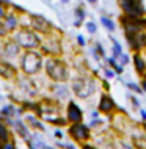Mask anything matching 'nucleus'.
I'll list each match as a JSON object with an SVG mask.
<instances>
[{
    "label": "nucleus",
    "instance_id": "obj_35",
    "mask_svg": "<svg viewBox=\"0 0 146 149\" xmlns=\"http://www.w3.org/2000/svg\"><path fill=\"white\" fill-rule=\"evenodd\" d=\"M82 149H99V148L93 146V144H90V143H82Z\"/></svg>",
    "mask_w": 146,
    "mask_h": 149
},
{
    "label": "nucleus",
    "instance_id": "obj_38",
    "mask_svg": "<svg viewBox=\"0 0 146 149\" xmlns=\"http://www.w3.org/2000/svg\"><path fill=\"white\" fill-rule=\"evenodd\" d=\"M2 17H5V8H3L2 2H0V19H2Z\"/></svg>",
    "mask_w": 146,
    "mask_h": 149
},
{
    "label": "nucleus",
    "instance_id": "obj_18",
    "mask_svg": "<svg viewBox=\"0 0 146 149\" xmlns=\"http://www.w3.org/2000/svg\"><path fill=\"white\" fill-rule=\"evenodd\" d=\"M132 144L135 149H146V134H132Z\"/></svg>",
    "mask_w": 146,
    "mask_h": 149
},
{
    "label": "nucleus",
    "instance_id": "obj_3",
    "mask_svg": "<svg viewBox=\"0 0 146 149\" xmlns=\"http://www.w3.org/2000/svg\"><path fill=\"white\" fill-rule=\"evenodd\" d=\"M14 41L19 44V47H24V49H27V50H33L36 47H39L41 38H39L33 30L21 29L14 35Z\"/></svg>",
    "mask_w": 146,
    "mask_h": 149
},
{
    "label": "nucleus",
    "instance_id": "obj_15",
    "mask_svg": "<svg viewBox=\"0 0 146 149\" xmlns=\"http://www.w3.org/2000/svg\"><path fill=\"white\" fill-rule=\"evenodd\" d=\"M116 108L115 102H113V99L110 97L108 94H102L101 96V100H99V111L104 115H110L113 110Z\"/></svg>",
    "mask_w": 146,
    "mask_h": 149
},
{
    "label": "nucleus",
    "instance_id": "obj_22",
    "mask_svg": "<svg viewBox=\"0 0 146 149\" xmlns=\"http://www.w3.org/2000/svg\"><path fill=\"white\" fill-rule=\"evenodd\" d=\"M19 85H21V88L24 91H27L28 94H36V90H35V86H33V83H31V80H21L19 82Z\"/></svg>",
    "mask_w": 146,
    "mask_h": 149
},
{
    "label": "nucleus",
    "instance_id": "obj_40",
    "mask_svg": "<svg viewBox=\"0 0 146 149\" xmlns=\"http://www.w3.org/2000/svg\"><path fill=\"white\" fill-rule=\"evenodd\" d=\"M131 100H132V104H133V107H140V104H138V100H137L133 96H131Z\"/></svg>",
    "mask_w": 146,
    "mask_h": 149
},
{
    "label": "nucleus",
    "instance_id": "obj_44",
    "mask_svg": "<svg viewBox=\"0 0 146 149\" xmlns=\"http://www.w3.org/2000/svg\"><path fill=\"white\" fill-rule=\"evenodd\" d=\"M55 136H57V138H61V136H63V134H61L60 130H55Z\"/></svg>",
    "mask_w": 146,
    "mask_h": 149
},
{
    "label": "nucleus",
    "instance_id": "obj_43",
    "mask_svg": "<svg viewBox=\"0 0 146 149\" xmlns=\"http://www.w3.org/2000/svg\"><path fill=\"white\" fill-rule=\"evenodd\" d=\"M141 90H143V91H146V77L143 79V82H141Z\"/></svg>",
    "mask_w": 146,
    "mask_h": 149
},
{
    "label": "nucleus",
    "instance_id": "obj_17",
    "mask_svg": "<svg viewBox=\"0 0 146 149\" xmlns=\"http://www.w3.org/2000/svg\"><path fill=\"white\" fill-rule=\"evenodd\" d=\"M24 123H25L28 127H31V129H36V130H43V129H44L43 123L38 119V116H35V115H31V113L25 115V121H24Z\"/></svg>",
    "mask_w": 146,
    "mask_h": 149
},
{
    "label": "nucleus",
    "instance_id": "obj_14",
    "mask_svg": "<svg viewBox=\"0 0 146 149\" xmlns=\"http://www.w3.org/2000/svg\"><path fill=\"white\" fill-rule=\"evenodd\" d=\"M0 77H3L6 80H13L17 77V69L11 63L0 60Z\"/></svg>",
    "mask_w": 146,
    "mask_h": 149
},
{
    "label": "nucleus",
    "instance_id": "obj_25",
    "mask_svg": "<svg viewBox=\"0 0 146 149\" xmlns=\"http://www.w3.org/2000/svg\"><path fill=\"white\" fill-rule=\"evenodd\" d=\"M101 22H102V25H104L108 31H113V30H115V22H113L112 19H108V17H105V16H102V17H101Z\"/></svg>",
    "mask_w": 146,
    "mask_h": 149
},
{
    "label": "nucleus",
    "instance_id": "obj_30",
    "mask_svg": "<svg viewBox=\"0 0 146 149\" xmlns=\"http://www.w3.org/2000/svg\"><path fill=\"white\" fill-rule=\"evenodd\" d=\"M87 30L90 31V33H96V30H97V27H96V24L94 22H87Z\"/></svg>",
    "mask_w": 146,
    "mask_h": 149
},
{
    "label": "nucleus",
    "instance_id": "obj_19",
    "mask_svg": "<svg viewBox=\"0 0 146 149\" xmlns=\"http://www.w3.org/2000/svg\"><path fill=\"white\" fill-rule=\"evenodd\" d=\"M17 115H21V110H17L14 105H5L0 111V118H16Z\"/></svg>",
    "mask_w": 146,
    "mask_h": 149
},
{
    "label": "nucleus",
    "instance_id": "obj_39",
    "mask_svg": "<svg viewBox=\"0 0 146 149\" xmlns=\"http://www.w3.org/2000/svg\"><path fill=\"white\" fill-rule=\"evenodd\" d=\"M108 63H110V66H112V68H115V66H116V58H113V57H112V58H108Z\"/></svg>",
    "mask_w": 146,
    "mask_h": 149
},
{
    "label": "nucleus",
    "instance_id": "obj_41",
    "mask_svg": "<svg viewBox=\"0 0 146 149\" xmlns=\"http://www.w3.org/2000/svg\"><path fill=\"white\" fill-rule=\"evenodd\" d=\"M105 75H107V79H112L115 74H113V72H112L110 69H105Z\"/></svg>",
    "mask_w": 146,
    "mask_h": 149
},
{
    "label": "nucleus",
    "instance_id": "obj_31",
    "mask_svg": "<svg viewBox=\"0 0 146 149\" xmlns=\"http://www.w3.org/2000/svg\"><path fill=\"white\" fill-rule=\"evenodd\" d=\"M101 124H102V119H97V118H94V119H93L91 123H90V126H88V127H90V129H96V127H99Z\"/></svg>",
    "mask_w": 146,
    "mask_h": 149
},
{
    "label": "nucleus",
    "instance_id": "obj_42",
    "mask_svg": "<svg viewBox=\"0 0 146 149\" xmlns=\"http://www.w3.org/2000/svg\"><path fill=\"white\" fill-rule=\"evenodd\" d=\"M140 115H141V118H143V121H146V111L143 110V108L140 110Z\"/></svg>",
    "mask_w": 146,
    "mask_h": 149
},
{
    "label": "nucleus",
    "instance_id": "obj_13",
    "mask_svg": "<svg viewBox=\"0 0 146 149\" xmlns=\"http://www.w3.org/2000/svg\"><path fill=\"white\" fill-rule=\"evenodd\" d=\"M19 52H21V47H19V44L14 41H6L5 44H3V47H2V55L5 58L8 60H11V58H16L19 55Z\"/></svg>",
    "mask_w": 146,
    "mask_h": 149
},
{
    "label": "nucleus",
    "instance_id": "obj_27",
    "mask_svg": "<svg viewBox=\"0 0 146 149\" xmlns=\"http://www.w3.org/2000/svg\"><path fill=\"white\" fill-rule=\"evenodd\" d=\"M46 119L52 124H57V126H66L68 124V121L64 118H46Z\"/></svg>",
    "mask_w": 146,
    "mask_h": 149
},
{
    "label": "nucleus",
    "instance_id": "obj_50",
    "mask_svg": "<svg viewBox=\"0 0 146 149\" xmlns=\"http://www.w3.org/2000/svg\"><path fill=\"white\" fill-rule=\"evenodd\" d=\"M0 119H2V118H0Z\"/></svg>",
    "mask_w": 146,
    "mask_h": 149
},
{
    "label": "nucleus",
    "instance_id": "obj_23",
    "mask_svg": "<svg viewBox=\"0 0 146 149\" xmlns=\"http://www.w3.org/2000/svg\"><path fill=\"white\" fill-rule=\"evenodd\" d=\"M0 136H2L5 141H8V140H10V130H8V126L3 123L2 119H0Z\"/></svg>",
    "mask_w": 146,
    "mask_h": 149
},
{
    "label": "nucleus",
    "instance_id": "obj_16",
    "mask_svg": "<svg viewBox=\"0 0 146 149\" xmlns=\"http://www.w3.org/2000/svg\"><path fill=\"white\" fill-rule=\"evenodd\" d=\"M52 91H54V96L58 99H66L68 96H69V90H68V86L63 85V83H55V85L52 86Z\"/></svg>",
    "mask_w": 146,
    "mask_h": 149
},
{
    "label": "nucleus",
    "instance_id": "obj_26",
    "mask_svg": "<svg viewBox=\"0 0 146 149\" xmlns=\"http://www.w3.org/2000/svg\"><path fill=\"white\" fill-rule=\"evenodd\" d=\"M121 54H123V49H121V44H119V42H116L115 39H113V58H118Z\"/></svg>",
    "mask_w": 146,
    "mask_h": 149
},
{
    "label": "nucleus",
    "instance_id": "obj_20",
    "mask_svg": "<svg viewBox=\"0 0 146 149\" xmlns=\"http://www.w3.org/2000/svg\"><path fill=\"white\" fill-rule=\"evenodd\" d=\"M133 63H135L137 72H138L140 75H143L145 72H146V63H145V60L141 58L140 54H135V55H133Z\"/></svg>",
    "mask_w": 146,
    "mask_h": 149
},
{
    "label": "nucleus",
    "instance_id": "obj_47",
    "mask_svg": "<svg viewBox=\"0 0 146 149\" xmlns=\"http://www.w3.org/2000/svg\"><path fill=\"white\" fill-rule=\"evenodd\" d=\"M88 2H91V3H96V2H97V0H88Z\"/></svg>",
    "mask_w": 146,
    "mask_h": 149
},
{
    "label": "nucleus",
    "instance_id": "obj_34",
    "mask_svg": "<svg viewBox=\"0 0 146 149\" xmlns=\"http://www.w3.org/2000/svg\"><path fill=\"white\" fill-rule=\"evenodd\" d=\"M96 49H97V54H99V55H101V57H105V50L102 49V46H101V44H99V42H97V44H96Z\"/></svg>",
    "mask_w": 146,
    "mask_h": 149
},
{
    "label": "nucleus",
    "instance_id": "obj_11",
    "mask_svg": "<svg viewBox=\"0 0 146 149\" xmlns=\"http://www.w3.org/2000/svg\"><path fill=\"white\" fill-rule=\"evenodd\" d=\"M11 127H14L16 134H17L21 138L24 140L25 143H28L31 140V132H30V127L27 126L25 123H24V119L21 118H16L13 119V124H11Z\"/></svg>",
    "mask_w": 146,
    "mask_h": 149
},
{
    "label": "nucleus",
    "instance_id": "obj_29",
    "mask_svg": "<svg viewBox=\"0 0 146 149\" xmlns=\"http://www.w3.org/2000/svg\"><path fill=\"white\" fill-rule=\"evenodd\" d=\"M0 149H16V144L11 141V140H8V141H5L2 144V148H0Z\"/></svg>",
    "mask_w": 146,
    "mask_h": 149
},
{
    "label": "nucleus",
    "instance_id": "obj_45",
    "mask_svg": "<svg viewBox=\"0 0 146 149\" xmlns=\"http://www.w3.org/2000/svg\"><path fill=\"white\" fill-rule=\"evenodd\" d=\"M3 143H5V140H3L2 136H0V148H2V144H3Z\"/></svg>",
    "mask_w": 146,
    "mask_h": 149
},
{
    "label": "nucleus",
    "instance_id": "obj_9",
    "mask_svg": "<svg viewBox=\"0 0 146 149\" xmlns=\"http://www.w3.org/2000/svg\"><path fill=\"white\" fill-rule=\"evenodd\" d=\"M126 39H127L131 49L135 52H138V50L146 47V33L143 30L137 31V33H126Z\"/></svg>",
    "mask_w": 146,
    "mask_h": 149
},
{
    "label": "nucleus",
    "instance_id": "obj_24",
    "mask_svg": "<svg viewBox=\"0 0 146 149\" xmlns=\"http://www.w3.org/2000/svg\"><path fill=\"white\" fill-rule=\"evenodd\" d=\"M75 17H77V21L74 22V25L75 27H80V24H82V21L85 19V11L82 10V8H75Z\"/></svg>",
    "mask_w": 146,
    "mask_h": 149
},
{
    "label": "nucleus",
    "instance_id": "obj_10",
    "mask_svg": "<svg viewBox=\"0 0 146 149\" xmlns=\"http://www.w3.org/2000/svg\"><path fill=\"white\" fill-rule=\"evenodd\" d=\"M66 121L71 124H77V123H82L83 121V113L80 110V107L77 105L75 102H71L68 104V108H66Z\"/></svg>",
    "mask_w": 146,
    "mask_h": 149
},
{
    "label": "nucleus",
    "instance_id": "obj_5",
    "mask_svg": "<svg viewBox=\"0 0 146 149\" xmlns=\"http://www.w3.org/2000/svg\"><path fill=\"white\" fill-rule=\"evenodd\" d=\"M68 134L72 136V140L77 143H87L91 138V132L90 127L83 123H77V124H71L68 129Z\"/></svg>",
    "mask_w": 146,
    "mask_h": 149
},
{
    "label": "nucleus",
    "instance_id": "obj_46",
    "mask_svg": "<svg viewBox=\"0 0 146 149\" xmlns=\"http://www.w3.org/2000/svg\"><path fill=\"white\" fill-rule=\"evenodd\" d=\"M143 130H145V134H146V121H145V124H143Z\"/></svg>",
    "mask_w": 146,
    "mask_h": 149
},
{
    "label": "nucleus",
    "instance_id": "obj_2",
    "mask_svg": "<svg viewBox=\"0 0 146 149\" xmlns=\"http://www.w3.org/2000/svg\"><path fill=\"white\" fill-rule=\"evenodd\" d=\"M21 68L24 71L25 75H35L41 71L43 68V57L41 54L35 50H27L25 54L22 55V60H21Z\"/></svg>",
    "mask_w": 146,
    "mask_h": 149
},
{
    "label": "nucleus",
    "instance_id": "obj_7",
    "mask_svg": "<svg viewBox=\"0 0 146 149\" xmlns=\"http://www.w3.org/2000/svg\"><path fill=\"white\" fill-rule=\"evenodd\" d=\"M121 8L126 16H132V17H143L145 14V8L140 0H121Z\"/></svg>",
    "mask_w": 146,
    "mask_h": 149
},
{
    "label": "nucleus",
    "instance_id": "obj_49",
    "mask_svg": "<svg viewBox=\"0 0 146 149\" xmlns=\"http://www.w3.org/2000/svg\"><path fill=\"white\" fill-rule=\"evenodd\" d=\"M0 2H2V0H0ZM3 2H6V3H10V0H3Z\"/></svg>",
    "mask_w": 146,
    "mask_h": 149
},
{
    "label": "nucleus",
    "instance_id": "obj_6",
    "mask_svg": "<svg viewBox=\"0 0 146 149\" xmlns=\"http://www.w3.org/2000/svg\"><path fill=\"white\" fill-rule=\"evenodd\" d=\"M121 24L124 27L126 33H137L146 29V19L145 17H132V16H123Z\"/></svg>",
    "mask_w": 146,
    "mask_h": 149
},
{
    "label": "nucleus",
    "instance_id": "obj_37",
    "mask_svg": "<svg viewBox=\"0 0 146 149\" xmlns=\"http://www.w3.org/2000/svg\"><path fill=\"white\" fill-rule=\"evenodd\" d=\"M77 42H79V46H85V39H83V36H77Z\"/></svg>",
    "mask_w": 146,
    "mask_h": 149
},
{
    "label": "nucleus",
    "instance_id": "obj_32",
    "mask_svg": "<svg viewBox=\"0 0 146 149\" xmlns=\"http://www.w3.org/2000/svg\"><path fill=\"white\" fill-rule=\"evenodd\" d=\"M127 88H131V90L135 91V93H141V91H143L138 85H135V83H127Z\"/></svg>",
    "mask_w": 146,
    "mask_h": 149
},
{
    "label": "nucleus",
    "instance_id": "obj_28",
    "mask_svg": "<svg viewBox=\"0 0 146 149\" xmlns=\"http://www.w3.org/2000/svg\"><path fill=\"white\" fill-rule=\"evenodd\" d=\"M116 60H119V66H124V64H127L129 63V55H126V54H121Z\"/></svg>",
    "mask_w": 146,
    "mask_h": 149
},
{
    "label": "nucleus",
    "instance_id": "obj_4",
    "mask_svg": "<svg viewBox=\"0 0 146 149\" xmlns=\"http://www.w3.org/2000/svg\"><path fill=\"white\" fill-rule=\"evenodd\" d=\"M72 91H74V94L77 96V97L87 99L96 91V83H94L93 79L77 77L74 82H72Z\"/></svg>",
    "mask_w": 146,
    "mask_h": 149
},
{
    "label": "nucleus",
    "instance_id": "obj_21",
    "mask_svg": "<svg viewBox=\"0 0 146 149\" xmlns=\"http://www.w3.org/2000/svg\"><path fill=\"white\" fill-rule=\"evenodd\" d=\"M5 27H6V30H14L16 27H17V17L16 16H13V14H10V16H5Z\"/></svg>",
    "mask_w": 146,
    "mask_h": 149
},
{
    "label": "nucleus",
    "instance_id": "obj_12",
    "mask_svg": "<svg viewBox=\"0 0 146 149\" xmlns=\"http://www.w3.org/2000/svg\"><path fill=\"white\" fill-rule=\"evenodd\" d=\"M39 47H41V50L44 52V54H49V55H54V57H57V55L61 54V44H60V41L57 38H50L47 39V41H44L39 44Z\"/></svg>",
    "mask_w": 146,
    "mask_h": 149
},
{
    "label": "nucleus",
    "instance_id": "obj_48",
    "mask_svg": "<svg viewBox=\"0 0 146 149\" xmlns=\"http://www.w3.org/2000/svg\"><path fill=\"white\" fill-rule=\"evenodd\" d=\"M61 2H63V3H68V2H69V0H61Z\"/></svg>",
    "mask_w": 146,
    "mask_h": 149
},
{
    "label": "nucleus",
    "instance_id": "obj_1",
    "mask_svg": "<svg viewBox=\"0 0 146 149\" xmlns=\"http://www.w3.org/2000/svg\"><path fill=\"white\" fill-rule=\"evenodd\" d=\"M46 72L49 75V79L55 83H64L69 79V71L68 66L61 61L60 58H49L46 61Z\"/></svg>",
    "mask_w": 146,
    "mask_h": 149
},
{
    "label": "nucleus",
    "instance_id": "obj_8",
    "mask_svg": "<svg viewBox=\"0 0 146 149\" xmlns=\"http://www.w3.org/2000/svg\"><path fill=\"white\" fill-rule=\"evenodd\" d=\"M30 24L31 27H33L35 31H39V33L43 35H47L52 31V24L47 21L44 16H39V14H30Z\"/></svg>",
    "mask_w": 146,
    "mask_h": 149
},
{
    "label": "nucleus",
    "instance_id": "obj_33",
    "mask_svg": "<svg viewBox=\"0 0 146 149\" xmlns=\"http://www.w3.org/2000/svg\"><path fill=\"white\" fill-rule=\"evenodd\" d=\"M8 33V30H6V27H5V24L3 22H0V38H3Z\"/></svg>",
    "mask_w": 146,
    "mask_h": 149
},
{
    "label": "nucleus",
    "instance_id": "obj_36",
    "mask_svg": "<svg viewBox=\"0 0 146 149\" xmlns=\"http://www.w3.org/2000/svg\"><path fill=\"white\" fill-rule=\"evenodd\" d=\"M58 144V148H63V149H75L72 144H63V143H57Z\"/></svg>",
    "mask_w": 146,
    "mask_h": 149
}]
</instances>
